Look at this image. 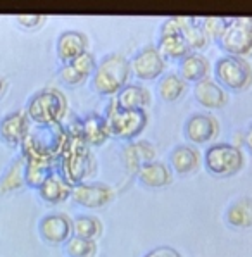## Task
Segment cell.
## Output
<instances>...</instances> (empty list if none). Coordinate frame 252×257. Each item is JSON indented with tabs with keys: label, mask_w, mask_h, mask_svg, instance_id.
<instances>
[{
	"label": "cell",
	"mask_w": 252,
	"mask_h": 257,
	"mask_svg": "<svg viewBox=\"0 0 252 257\" xmlns=\"http://www.w3.org/2000/svg\"><path fill=\"white\" fill-rule=\"evenodd\" d=\"M66 250L71 257H92L97 250V245L93 240L80 238V236H73L68 240Z\"/></svg>",
	"instance_id": "cell-29"
},
{
	"label": "cell",
	"mask_w": 252,
	"mask_h": 257,
	"mask_svg": "<svg viewBox=\"0 0 252 257\" xmlns=\"http://www.w3.org/2000/svg\"><path fill=\"white\" fill-rule=\"evenodd\" d=\"M112 190L102 183H80L74 185L71 190V197L74 199V202L85 207H102L112 199Z\"/></svg>",
	"instance_id": "cell-9"
},
{
	"label": "cell",
	"mask_w": 252,
	"mask_h": 257,
	"mask_svg": "<svg viewBox=\"0 0 252 257\" xmlns=\"http://www.w3.org/2000/svg\"><path fill=\"white\" fill-rule=\"evenodd\" d=\"M28 132H30L28 116H26L25 112L7 114V116L0 121V137L9 145L23 144L25 137L28 135Z\"/></svg>",
	"instance_id": "cell-12"
},
{
	"label": "cell",
	"mask_w": 252,
	"mask_h": 257,
	"mask_svg": "<svg viewBox=\"0 0 252 257\" xmlns=\"http://www.w3.org/2000/svg\"><path fill=\"white\" fill-rule=\"evenodd\" d=\"M2 90H4V81L0 80V93H2Z\"/></svg>",
	"instance_id": "cell-37"
},
{
	"label": "cell",
	"mask_w": 252,
	"mask_h": 257,
	"mask_svg": "<svg viewBox=\"0 0 252 257\" xmlns=\"http://www.w3.org/2000/svg\"><path fill=\"white\" fill-rule=\"evenodd\" d=\"M92 168V157L88 152V144L85 142L81 133V124L76 130H71L68 133V142L61 152V176L74 187L80 185L81 180L90 173Z\"/></svg>",
	"instance_id": "cell-1"
},
{
	"label": "cell",
	"mask_w": 252,
	"mask_h": 257,
	"mask_svg": "<svg viewBox=\"0 0 252 257\" xmlns=\"http://www.w3.org/2000/svg\"><path fill=\"white\" fill-rule=\"evenodd\" d=\"M38 190H40V195L43 200H47V202H50V204H57V202L66 200L68 197H71L73 187H71L61 175L52 173V175L43 181V185Z\"/></svg>",
	"instance_id": "cell-17"
},
{
	"label": "cell",
	"mask_w": 252,
	"mask_h": 257,
	"mask_svg": "<svg viewBox=\"0 0 252 257\" xmlns=\"http://www.w3.org/2000/svg\"><path fill=\"white\" fill-rule=\"evenodd\" d=\"M73 223L64 214H50L40 221V235L50 243H62L71 236Z\"/></svg>",
	"instance_id": "cell-11"
},
{
	"label": "cell",
	"mask_w": 252,
	"mask_h": 257,
	"mask_svg": "<svg viewBox=\"0 0 252 257\" xmlns=\"http://www.w3.org/2000/svg\"><path fill=\"white\" fill-rule=\"evenodd\" d=\"M216 78L221 85L235 92H243L252 85L250 64L237 55H224L214 66Z\"/></svg>",
	"instance_id": "cell-5"
},
{
	"label": "cell",
	"mask_w": 252,
	"mask_h": 257,
	"mask_svg": "<svg viewBox=\"0 0 252 257\" xmlns=\"http://www.w3.org/2000/svg\"><path fill=\"white\" fill-rule=\"evenodd\" d=\"M130 69L140 80H154L164 71V57L159 54V50L154 47H147V49L140 50L139 54L133 57Z\"/></svg>",
	"instance_id": "cell-8"
},
{
	"label": "cell",
	"mask_w": 252,
	"mask_h": 257,
	"mask_svg": "<svg viewBox=\"0 0 252 257\" xmlns=\"http://www.w3.org/2000/svg\"><path fill=\"white\" fill-rule=\"evenodd\" d=\"M26 161V185L40 188L43 181L52 175V161L42 159H25Z\"/></svg>",
	"instance_id": "cell-23"
},
{
	"label": "cell",
	"mask_w": 252,
	"mask_h": 257,
	"mask_svg": "<svg viewBox=\"0 0 252 257\" xmlns=\"http://www.w3.org/2000/svg\"><path fill=\"white\" fill-rule=\"evenodd\" d=\"M81 133H83L86 144H92V145L104 144V142L107 140V137L111 135L105 117L98 116V114H90V116L81 122Z\"/></svg>",
	"instance_id": "cell-19"
},
{
	"label": "cell",
	"mask_w": 252,
	"mask_h": 257,
	"mask_svg": "<svg viewBox=\"0 0 252 257\" xmlns=\"http://www.w3.org/2000/svg\"><path fill=\"white\" fill-rule=\"evenodd\" d=\"M18 21H19V25H23V26H26V28H35V26H38L43 21V16H37V14L18 16Z\"/></svg>",
	"instance_id": "cell-35"
},
{
	"label": "cell",
	"mask_w": 252,
	"mask_h": 257,
	"mask_svg": "<svg viewBox=\"0 0 252 257\" xmlns=\"http://www.w3.org/2000/svg\"><path fill=\"white\" fill-rule=\"evenodd\" d=\"M228 224L235 228H250L252 226V199L242 197L235 200L226 211Z\"/></svg>",
	"instance_id": "cell-22"
},
{
	"label": "cell",
	"mask_w": 252,
	"mask_h": 257,
	"mask_svg": "<svg viewBox=\"0 0 252 257\" xmlns=\"http://www.w3.org/2000/svg\"><path fill=\"white\" fill-rule=\"evenodd\" d=\"M218 42L230 55H252V18H228Z\"/></svg>",
	"instance_id": "cell-4"
},
{
	"label": "cell",
	"mask_w": 252,
	"mask_h": 257,
	"mask_svg": "<svg viewBox=\"0 0 252 257\" xmlns=\"http://www.w3.org/2000/svg\"><path fill=\"white\" fill-rule=\"evenodd\" d=\"M61 78H62V81L68 83V85H78V83H81L85 80L83 74L76 68H73L71 64H66L64 68L61 69Z\"/></svg>",
	"instance_id": "cell-33"
},
{
	"label": "cell",
	"mask_w": 252,
	"mask_h": 257,
	"mask_svg": "<svg viewBox=\"0 0 252 257\" xmlns=\"http://www.w3.org/2000/svg\"><path fill=\"white\" fill-rule=\"evenodd\" d=\"M105 121H107L109 132L112 135L124 138V140H132V138L139 137L142 130L145 128V124H147V114H145V110L119 109L116 105V102H112Z\"/></svg>",
	"instance_id": "cell-7"
},
{
	"label": "cell",
	"mask_w": 252,
	"mask_h": 257,
	"mask_svg": "<svg viewBox=\"0 0 252 257\" xmlns=\"http://www.w3.org/2000/svg\"><path fill=\"white\" fill-rule=\"evenodd\" d=\"M156 156V150L147 142H137L124 149V164L132 171H139L142 164L152 163Z\"/></svg>",
	"instance_id": "cell-21"
},
{
	"label": "cell",
	"mask_w": 252,
	"mask_h": 257,
	"mask_svg": "<svg viewBox=\"0 0 252 257\" xmlns=\"http://www.w3.org/2000/svg\"><path fill=\"white\" fill-rule=\"evenodd\" d=\"M182 37L185 38L190 50H202L207 43V35L204 33L202 25L197 18H187V23L183 26Z\"/></svg>",
	"instance_id": "cell-25"
},
{
	"label": "cell",
	"mask_w": 252,
	"mask_h": 257,
	"mask_svg": "<svg viewBox=\"0 0 252 257\" xmlns=\"http://www.w3.org/2000/svg\"><path fill=\"white\" fill-rule=\"evenodd\" d=\"M88 40L80 31H64L57 40V55L62 62L69 64L86 52Z\"/></svg>",
	"instance_id": "cell-13"
},
{
	"label": "cell",
	"mask_w": 252,
	"mask_h": 257,
	"mask_svg": "<svg viewBox=\"0 0 252 257\" xmlns=\"http://www.w3.org/2000/svg\"><path fill=\"white\" fill-rule=\"evenodd\" d=\"M26 161L18 159L16 163L11 166L9 171L6 173V176L2 178V183H0V190L2 192H14V190L21 188L26 183Z\"/></svg>",
	"instance_id": "cell-27"
},
{
	"label": "cell",
	"mask_w": 252,
	"mask_h": 257,
	"mask_svg": "<svg viewBox=\"0 0 252 257\" xmlns=\"http://www.w3.org/2000/svg\"><path fill=\"white\" fill-rule=\"evenodd\" d=\"M204 164L209 173L218 176L235 175L243 166V154L237 145L231 144H214L206 150Z\"/></svg>",
	"instance_id": "cell-6"
},
{
	"label": "cell",
	"mask_w": 252,
	"mask_h": 257,
	"mask_svg": "<svg viewBox=\"0 0 252 257\" xmlns=\"http://www.w3.org/2000/svg\"><path fill=\"white\" fill-rule=\"evenodd\" d=\"M137 176H139V180L145 187H152V188L166 187L168 183H171V178H173L168 166L163 163H157V161L142 164L139 171H137Z\"/></svg>",
	"instance_id": "cell-16"
},
{
	"label": "cell",
	"mask_w": 252,
	"mask_h": 257,
	"mask_svg": "<svg viewBox=\"0 0 252 257\" xmlns=\"http://www.w3.org/2000/svg\"><path fill=\"white\" fill-rule=\"evenodd\" d=\"M159 54L163 57L171 59H185L188 54H192L190 47L187 45L182 35H169V37H161L159 40Z\"/></svg>",
	"instance_id": "cell-24"
},
{
	"label": "cell",
	"mask_w": 252,
	"mask_h": 257,
	"mask_svg": "<svg viewBox=\"0 0 252 257\" xmlns=\"http://www.w3.org/2000/svg\"><path fill=\"white\" fill-rule=\"evenodd\" d=\"M73 231L74 236H80V238H86V240H95L102 233V224L93 216H80L73 221Z\"/></svg>",
	"instance_id": "cell-28"
},
{
	"label": "cell",
	"mask_w": 252,
	"mask_h": 257,
	"mask_svg": "<svg viewBox=\"0 0 252 257\" xmlns=\"http://www.w3.org/2000/svg\"><path fill=\"white\" fill-rule=\"evenodd\" d=\"M207 73H209V62L206 61V57L197 52L188 54L187 57L182 59L180 64V74L185 81H202L206 80Z\"/></svg>",
	"instance_id": "cell-18"
},
{
	"label": "cell",
	"mask_w": 252,
	"mask_h": 257,
	"mask_svg": "<svg viewBox=\"0 0 252 257\" xmlns=\"http://www.w3.org/2000/svg\"><path fill=\"white\" fill-rule=\"evenodd\" d=\"M187 83L180 74H166L159 83V95L166 102H175L185 93Z\"/></svg>",
	"instance_id": "cell-26"
},
{
	"label": "cell",
	"mask_w": 252,
	"mask_h": 257,
	"mask_svg": "<svg viewBox=\"0 0 252 257\" xmlns=\"http://www.w3.org/2000/svg\"><path fill=\"white\" fill-rule=\"evenodd\" d=\"M66 114V98L59 90H42L30 100L28 117L37 124H57Z\"/></svg>",
	"instance_id": "cell-3"
},
{
	"label": "cell",
	"mask_w": 252,
	"mask_h": 257,
	"mask_svg": "<svg viewBox=\"0 0 252 257\" xmlns=\"http://www.w3.org/2000/svg\"><path fill=\"white\" fill-rule=\"evenodd\" d=\"M245 145L249 147V150L252 152V124H250V128L247 130V133H245Z\"/></svg>",
	"instance_id": "cell-36"
},
{
	"label": "cell",
	"mask_w": 252,
	"mask_h": 257,
	"mask_svg": "<svg viewBox=\"0 0 252 257\" xmlns=\"http://www.w3.org/2000/svg\"><path fill=\"white\" fill-rule=\"evenodd\" d=\"M195 98L200 105L207 109H221L228 102V97L224 90L212 80H202L195 83Z\"/></svg>",
	"instance_id": "cell-14"
},
{
	"label": "cell",
	"mask_w": 252,
	"mask_h": 257,
	"mask_svg": "<svg viewBox=\"0 0 252 257\" xmlns=\"http://www.w3.org/2000/svg\"><path fill=\"white\" fill-rule=\"evenodd\" d=\"M116 105L124 110H144L151 102V93L147 88L139 85H126L117 93Z\"/></svg>",
	"instance_id": "cell-15"
},
{
	"label": "cell",
	"mask_w": 252,
	"mask_h": 257,
	"mask_svg": "<svg viewBox=\"0 0 252 257\" xmlns=\"http://www.w3.org/2000/svg\"><path fill=\"white\" fill-rule=\"evenodd\" d=\"M218 121L209 114H194L185 122V135L190 142L206 144L218 135Z\"/></svg>",
	"instance_id": "cell-10"
},
{
	"label": "cell",
	"mask_w": 252,
	"mask_h": 257,
	"mask_svg": "<svg viewBox=\"0 0 252 257\" xmlns=\"http://www.w3.org/2000/svg\"><path fill=\"white\" fill-rule=\"evenodd\" d=\"M130 62L123 55L111 54L93 71V88L102 95H112L119 92L130 78Z\"/></svg>",
	"instance_id": "cell-2"
},
{
	"label": "cell",
	"mask_w": 252,
	"mask_h": 257,
	"mask_svg": "<svg viewBox=\"0 0 252 257\" xmlns=\"http://www.w3.org/2000/svg\"><path fill=\"white\" fill-rule=\"evenodd\" d=\"M73 68H76L78 71H80L81 74L86 78L90 73H93L95 71V59H93V55L90 54V52H85V54H81L78 59H74L73 62H69Z\"/></svg>",
	"instance_id": "cell-31"
},
{
	"label": "cell",
	"mask_w": 252,
	"mask_h": 257,
	"mask_svg": "<svg viewBox=\"0 0 252 257\" xmlns=\"http://www.w3.org/2000/svg\"><path fill=\"white\" fill-rule=\"evenodd\" d=\"M145 257H182V255L171 247H157L154 250L149 252Z\"/></svg>",
	"instance_id": "cell-34"
},
{
	"label": "cell",
	"mask_w": 252,
	"mask_h": 257,
	"mask_svg": "<svg viewBox=\"0 0 252 257\" xmlns=\"http://www.w3.org/2000/svg\"><path fill=\"white\" fill-rule=\"evenodd\" d=\"M199 152L190 145H180L171 152V166L180 175H190L199 168Z\"/></svg>",
	"instance_id": "cell-20"
},
{
	"label": "cell",
	"mask_w": 252,
	"mask_h": 257,
	"mask_svg": "<svg viewBox=\"0 0 252 257\" xmlns=\"http://www.w3.org/2000/svg\"><path fill=\"white\" fill-rule=\"evenodd\" d=\"M224 26H226V18H206L202 21V30L207 35V38L219 40Z\"/></svg>",
	"instance_id": "cell-30"
},
{
	"label": "cell",
	"mask_w": 252,
	"mask_h": 257,
	"mask_svg": "<svg viewBox=\"0 0 252 257\" xmlns=\"http://www.w3.org/2000/svg\"><path fill=\"white\" fill-rule=\"evenodd\" d=\"M185 23H187V18H169V19H166L163 28H161V37L182 35Z\"/></svg>",
	"instance_id": "cell-32"
}]
</instances>
